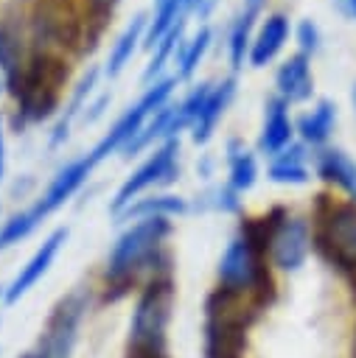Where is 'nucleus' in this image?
Wrapping results in <instances>:
<instances>
[{"mask_svg": "<svg viewBox=\"0 0 356 358\" xmlns=\"http://www.w3.org/2000/svg\"><path fill=\"white\" fill-rule=\"evenodd\" d=\"M171 218H146L129 224L115 246L107 255L104 266V302H118L132 291V285L149 271L168 266V255L163 252L165 238L171 235Z\"/></svg>", "mask_w": 356, "mask_h": 358, "instance_id": "f257e3e1", "label": "nucleus"}, {"mask_svg": "<svg viewBox=\"0 0 356 358\" xmlns=\"http://www.w3.org/2000/svg\"><path fill=\"white\" fill-rule=\"evenodd\" d=\"M174 299H177L174 274L168 266H163L146 280V285L137 294L126 330L123 358H171L168 324L174 313Z\"/></svg>", "mask_w": 356, "mask_h": 358, "instance_id": "f03ea898", "label": "nucleus"}, {"mask_svg": "<svg viewBox=\"0 0 356 358\" xmlns=\"http://www.w3.org/2000/svg\"><path fill=\"white\" fill-rule=\"evenodd\" d=\"M261 313L255 296L216 285L205 302V358H244L247 330Z\"/></svg>", "mask_w": 356, "mask_h": 358, "instance_id": "7ed1b4c3", "label": "nucleus"}, {"mask_svg": "<svg viewBox=\"0 0 356 358\" xmlns=\"http://www.w3.org/2000/svg\"><path fill=\"white\" fill-rule=\"evenodd\" d=\"M64 81L67 64L50 50H34L20 76L8 84V92L17 98V123L25 126L53 117L62 101Z\"/></svg>", "mask_w": 356, "mask_h": 358, "instance_id": "20e7f679", "label": "nucleus"}, {"mask_svg": "<svg viewBox=\"0 0 356 358\" xmlns=\"http://www.w3.org/2000/svg\"><path fill=\"white\" fill-rule=\"evenodd\" d=\"M311 249L339 274L356 271V201L320 193L311 215Z\"/></svg>", "mask_w": 356, "mask_h": 358, "instance_id": "39448f33", "label": "nucleus"}, {"mask_svg": "<svg viewBox=\"0 0 356 358\" xmlns=\"http://www.w3.org/2000/svg\"><path fill=\"white\" fill-rule=\"evenodd\" d=\"M266 257H269V252H263L255 241H249L244 232H238L227 243L224 255L219 257V268H216L219 282L216 285L249 294L266 310L275 299V280L266 266Z\"/></svg>", "mask_w": 356, "mask_h": 358, "instance_id": "423d86ee", "label": "nucleus"}, {"mask_svg": "<svg viewBox=\"0 0 356 358\" xmlns=\"http://www.w3.org/2000/svg\"><path fill=\"white\" fill-rule=\"evenodd\" d=\"M90 296L84 288H73L56 299L50 308L36 344L31 347V358H73L81 322L87 316Z\"/></svg>", "mask_w": 356, "mask_h": 358, "instance_id": "0eeeda50", "label": "nucleus"}, {"mask_svg": "<svg viewBox=\"0 0 356 358\" xmlns=\"http://www.w3.org/2000/svg\"><path fill=\"white\" fill-rule=\"evenodd\" d=\"M177 154H179V140H177V137L160 143V145L149 154V159H146L140 168H135V171L123 179V185L115 190V196H112V201H109V213L118 215L123 207H129L135 199H140V193H146L149 187L168 185V182L179 173Z\"/></svg>", "mask_w": 356, "mask_h": 358, "instance_id": "6e6552de", "label": "nucleus"}, {"mask_svg": "<svg viewBox=\"0 0 356 358\" xmlns=\"http://www.w3.org/2000/svg\"><path fill=\"white\" fill-rule=\"evenodd\" d=\"M31 28L39 45H59V48L78 45L84 31L78 0H34Z\"/></svg>", "mask_w": 356, "mask_h": 358, "instance_id": "1a4fd4ad", "label": "nucleus"}, {"mask_svg": "<svg viewBox=\"0 0 356 358\" xmlns=\"http://www.w3.org/2000/svg\"><path fill=\"white\" fill-rule=\"evenodd\" d=\"M95 165H98V162H95L93 154L87 151L84 157H76V159H70L64 168H59L56 176L50 179V185L45 187V193L28 207L31 215L36 218V224H42V221H45L50 213H56L67 199H73L76 190L90 179V173H93Z\"/></svg>", "mask_w": 356, "mask_h": 358, "instance_id": "9d476101", "label": "nucleus"}, {"mask_svg": "<svg viewBox=\"0 0 356 358\" xmlns=\"http://www.w3.org/2000/svg\"><path fill=\"white\" fill-rule=\"evenodd\" d=\"M64 241H67V227H56V229L36 246V252L25 260V266H20V271L14 274V280L6 285V291H3V302H6V305H14L17 299H22V296L48 274V268L53 266V260H56V255H59V249H62Z\"/></svg>", "mask_w": 356, "mask_h": 358, "instance_id": "9b49d317", "label": "nucleus"}, {"mask_svg": "<svg viewBox=\"0 0 356 358\" xmlns=\"http://www.w3.org/2000/svg\"><path fill=\"white\" fill-rule=\"evenodd\" d=\"M311 252V227L306 218L286 215L283 224L278 227L272 246H269V260L280 271H297Z\"/></svg>", "mask_w": 356, "mask_h": 358, "instance_id": "f8f14e48", "label": "nucleus"}, {"mask_svg": "<svg viewBox=\"0 0 356 358\" xmlns=\"http://www.w3.org/2000/svg\"><path fill=\"white\" fill-rule=\"evenodd\" d=\"M233 95H235V78H233V76H227V78H221L219 84L210 87V92H207V98H205L199 115H196L193 123H191V140H193V143L205 145V143L213 137V131H216L221 115L227 112Z\"/></svg>", "mask_w": 356, "mask_h": 358, "instance_id": "ddd939ff", "label": "nucleus"}, {"mask_svg": "<svg viewBox=\"0 0 356 358\" xmlns=\"http://www.w3.org/2000/svg\"><path fill=\"white\" fill-rule=\"evenodd\" d=\"M275 90H278V98H283L286 103H303V101H308L311 92H314L311 59L306 53L289 56L278 67V73H275Z\"/></svg>", "mask_w": 356, "mask_h": 358, "instance_id": "4468645a", "label": "nucleus"}, {"mask_svg": "<svg viewBox=\"0 0 356 358\" xmlns=\"http://www.w3.org/2000/svg\"><path fill=\"white\" fill-rule=\"evenodd\" d=\"M292 137H294V123L289 117V103L275 95L263 106V126H261V134H258V148L263 154L275 157L278 151L292 145Z\"/></svg>", "mask_w": 356, "mask_h": 358, "instance_id": "2eb2a0df", "label": "nucleus"}, {"mask_svg": "<svg viewBox=\"0 0 356 358\" xmlns=\"http://www.w3.org/2000/svg\"><path fill=\"white\" fill-rule=\"evenodd\" d=\"M289 31H292V25H289V17H286V14H280V11H278V14H269V17L261 22V28H258V34L252 36V42H249L247 62H249L252 67L269 64V62L280 53V48L286 45Z\"/></svg>", "mask_w": 356, "mask_h": 358, "instance_id": "dca6fc26", "label": "nucleus"}, {"mask_svg": "<svg viewBox=\"0 0 356 358\" xmlns=\"http://www.w3.org/2000/svg\"><path fill=\"white\" fill-rule=\"evenodd\" d=\"M314 171L320 179L336 185L350 201H356V162L342 148H320L314 154Z\"/></svg>", "mask_w": 356, "mask_h": 358, "instance_id": "f3484780", "label": "nucleus"}, {"mask_svg": "<svg viewBox=\"0 0 356 358\" xmlns=\"http://www.w3.org/2000/svg\"><path fill=\"white\" fill-rule=\"evenodd\" d=\"M263 3H266V0H244L238 17H235L233 25H230L227 56H230L233 70L244 67V59H247V53H249V42H252V28H255V20L261 17Z\"/></svg>", "mask_w": 356, "mask_h": 358, "instance_id": "a211bd4d", "label": "nucleus"}, {"mask_svg": "<svg viewBox=\"0 0 356 358\" xmlns=\"http://www.w3.org/2000/svg\"><path fill=\"white\" fill-rule=\"evenodd\" d=\"M306 145L303 143H292L283 151H278L266 168V176L278 185H306L311 179V168L306 159Z\"/></svg>", "mask_w": 356, "mask_h": 358, "instance_id": "6ab92c4d", "label": "nucleus"}, {"mask_svg": "<svg viewBox=\"0 0 356 358\" xmlns=\"http://www.w3.org/2000/svg\"><path fill=\"white\" fill-rule=\"evenodd\" d=\"M334 126H336V106H334V101L322 98V101H317V106H314L311 112H306V115L297 117L294 131L300 134L303 145H314V148H320V145L328 143Z\"/></svg>", "mask_w": 356, "mask_h": 358, "instance_id": "aec40b11", "label": "nucleus"}, {"mask_svg": "<svg viewBox=\"0 0 356 358\" xmlns=\"http://www.w3.org/2000/svg\"><path fill=\"white\" fill-rule=\"evenodd\" d=\"M188 213V201L171 193H160V196H146V199H135L129 207H123L115 218L118 221H146V218H171V215H182Z\"/></svg>", "mask_w": 356, "mask_h": 358, "instance_id": "412c9836", "label": "nucleus"}, {"mask_svg": "<svg viewBox=\"0 0 356 358\" xmlns=\"http://www.w3.org/2000/svg\"><path fill=\"white\" fill-rule=\"evenodd\" d=\"M146 28H149V17H146V14H135L132 22L118 34V39L112 42L109 59H107V76H109V78H115V76L132 62V53H135L137 45L146 39Z\"/></svg>", "mask_w": 356, "mask_h": 358, "instance_id": "4be33fe9", "label": "nucleus"}, {"mask_svg": "<svg viewBox=\"0 0 356 358\" xmlns=\"http://www.w3.org/2000/svg\"><path fill=\"white\" fill-rule=\"evenodd\" d=\"M95 81H98V67H90V70L84 73V78L76 84V90H73V95H70V101H67V106H64L62 117L56 120L53 134H50V145H59L62 140H67V134H70V126H73L76 115H78L81 109H87V103H90V92H93Z\"/></svg>", "mask_w": 356, "mask_h": 358, "instance_id": "5701e85b", "label": "nucleus"}, {"mask_svg": "<svg viewBox=\"0 0 356 358\" xmlns=\"http://www.w3.org/2000/svg\"><path fill=\"white\" fill-rule=\"evenodd\" d=\"M227 165H230V171H227V185H230L235 193H244V190H249V187L255 185V179H258L255 154L247 151L238 140H230V145H227Z\"/></svg>", "mask_w": 356, "mask_h": 358, "instance_id": "b1692460", "label": "nucleus"}, {"mask_svg": "<svg viewBox=\"0 0 356 358\" xmlns=\"http://www.w3.org/2000/svg\"><path fill=\"white\" fill-rule=\"evenodd\" d=\"M22 64L25 59H22V45H20V25L14 20H3L0 22V73H3L6 87L20 76Z\"/></svg>", "mask_w": 356, "mask_h": 358, "instance_id": "393cba45", "label": "nucleus"}, {"mask_svg": "<svg viewBox=\"0 0 356 358\" xmlns=\"http://www.w3.org/2000/svg\"><path fill=\"white\" fill-rule=\"evenodd\" d=\"M185 17H188L185 0H157V11H154V17L149 20L143 45H146V48H157V42H160L179 20H185Z\"/></svg>", "mask_w": 356, "mask_h": 358, "instance_id": "a878e982", "label": "nucleus"}, {"mask_svg": "<svg viewBox=\"0 0 356 358\" xmlns=\"http://www.w3.org/2000/svg\"><path fill=\"white\" fill-rule=\"evenodd\" d=\"M210 39H213L210 28H199L188 42L179 45V50H177V78H191L196 73L199 62L205 59V53L210 48Z\"/></svg>", "mask_w": 356, "mask_h": 358, "instance_id": "bb28decb", "label": "nucleus"}, {"mask_svg": "<svg viewBox=\"0 0 356 358\" xmlns=\"http://www.w3.org/2000/svg\"><path fill=\"white\" fill-rule=\"evenodd\" d=\"M182 31H185V20H179L160 42H157V48H154V56H151V62H149V67L143 70V81L146 84H154L157 81V76L163 73V67H165V62L174 56V50H179V45H182Z\"/></svg>", "mask_w": 356, "mask_h": 358, "instance_id": "cd10ccee", "label": "nucleus"}, {"mask_svg": "<svg viewBox=\"0 0 356 358\" xmlns=\"http://www.w3.org/2000/svg\"><path fill=\"white\" fill-rule=\"evenodd\" d=\"M36 218L31 215V210H22V213H14L3 227H0V249L11 246V243H20L22 238H28L34 229H36Z\"/></svg>", "mask_w": 356, "mask_h": 358, "instance_id": "c85d7f7f", "label": "nucleus"}, {"mask_svg": "<svg viewBox=\"0 0 356 358\" xmlns=\"http://www.w3.org/2000/svg\"><path fill=\"white\" fill-rule=\"evenodd\" d=\"M294 39L300 45V53L311 56L317 48H320V28L311 22V20H300L297 28H294Z\"/></svg>", "mask_w": 356, "mask_h": 358, "instance_id": "c756f323", "label": "nucleus"}, {"mask_svg": "<svg viewBox=\"0 0 356 358\" xmlns=\"http://www.w3.org/2000/svg\"><path fill=\"white\" fill-rule=\"evenodd\" d=\"M336 3H339L342 14H348V17H353V20H356V0H336Z\"/></svg>", "mask_w": 356, "mask_h": 358, "instance_id": "7c9ffc66", "label": "nucleus"}, {"mask_svg": "<svg viewBox=\"0 0 356 358\" xmlns=\"http://www.w3.org/2000/svg\"><path fill=\"white\" fill-rule=\"evenodd\" d=\"M6 173V140H3V131H0V179Z\"/></svg>", "mask_w": 356, "mask_h": 358, "instance_id": "2f4dec72", "label": "nucleus"}, {"mask_svg": "<svg viewBox=\"0 0 356 358\" xmlns=\"http://www.w3.org/2000/svg\"><path fill=\"white\" fill-rule=\"evenodd\" d=\"M115 0H93V11H109Z\"/></svg>", "mask_w": 356, "mask_h": 358, "instance_id": "473e14b6", "label": "nucleus"}, {"mask_svg": "<svg viewBox=\"0 0 356 358\" xmlns=\"http://www.w3.org/2000/svg\"><path fill=\"white\" fill-rule=\"evenodd\" d=\"M348 285H350V294H353V299H356V271L348 277Z\"/></svg>", "mask_w": 356, "mask_h": 358, "instance_id": "72a5a7b5", "label": "nucleus"}, {"mask_svg": "<svg viewBox=\"0 0 356 358\" xmlns=\"http://www.w3.org/2000/svg\"><path fill=\"white\" fill-rule=\"evenodd\" d=\"M350 358H356V327H353V341H350Z\"/></svg>", "mask_w": 356, "mask_h": 358, "instance_id": "f704fd0d", "label": "nucleus"}, {"mask_svg": "<svg viewBox=\"0 0 356 358\" xmlns=\"http://www.w3.org/2000/svg\"><path fill=\"white\" fill-rule=\"evenodd\" d=\"M20 358H31V350H28V352H22V355H20Z\"/></svg>", "mask_w": 356, "mask_h": 358, "instance_id": "c9c22d12", "label": "nucleus"}, {"mask_svg": "<svg viewBox=\"0 0 356 358\" xmlns=\"http://www.w3.org/2000/svg\"><path fill=\"white\" fill-rule=\"evenodd\" d=\"M353 106H356V84H353Z\"/></svg>", "mask_w": 356, "mask_h": 358, "instance_id": "e433bc0d", "label": "nucleus"}, {"mask_svg": "<svg viewBox=\"0 0 356 358\" xmlns=\"http://www.w3.org/2000/svg\"><path fill=\"white\" fill-rule=\"evenodd\" d=\"M3 291H6V285H0V299H3Z\"/></svg>", "mask_w": 356, "mask_h": 358, "instance_id": "4c0bfd02", "label": "nucleus"}, {"mask_svg": "<svg viewBox=\"0 0 356 358\" xmlns=\"http://www.w3.org/2000/svg\"><path fill=\"white\" fill-rule=\"evenodd\" d=\"M3 87H6V84H3V78H0V92H3Z\"/></svg>", "mask_w": 356, "mask_h": 358, "instance_id": "58836bf2", "label": "nucleus"}]
</instances>
